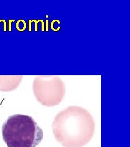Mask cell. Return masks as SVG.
Masks as SVG:
<instances>
[{"label": "cell", "mask_w": 130, "mask_h": 147, "mask_svg": "<svg viewBox=\"0 0 130 147\" xmlns=\"http://www.w3.org/2000/svg\"><path fill=\"white\" fill-rule=\"evenodd\" d=\"M55 138L65 147H82L92 138L95 122L88 111L70 106L59 112L53 122Z\"/></svg>", "instance_id": "1"}, {"label": "cell", "mask_w": 130, "mask_h": 147, "mask_svg": "<svg viewBox=\"0 0 130 147\" xmlns=\"http://www.w3.org/2000/svg\"><path fill=\"white\" fill-rule=\"evenodd\" d=\"M2 132L8 147H36L43 135L31 117L21 114L9 117L3 125Z\"/></svg>", "instance_id": "2"}, {"label": "cell", "mask_w": 130, "mask_h": 147, "mask_svg": "<svg viewBox=\"0 0 130 147\" xmlns=\"http://www.w3.org/2000/svg\"><path fill=\"white\" fill-rule=\"evenodd\" d=\"M33 89L37 100L42 105L53 107L60 104L65 94V85L57 76L41 75L34 80Z\"/></svg>", "instance_id": "3"}, {"label": "cell", "mask_w": 130, "mask_h": 147, "mask_svg": "<svg viewBox=\"0 0 130 147\" xmlns=\"http://www.w3.org/2000/svg\"><path fill=\"white\" fill-rule=\"evenodd\" d=\"M22 79L21 75L0 76V91L7 92L16 89Z\"/></svg>", "instance_id": "4"}, {"label": "cell", "mask_w": 130, "mask_h": 147, "mask_svg": "<svg viewBox=\"0 0 130 147\" xmlns=\"http://www.w3.org/2000/svg\"><path fill=\"white\" fill-rule=\"evenodd\" d=\"M11 20L9 21V31H11Z\"/></svg>", "instance_id": "5"}, {"label": "cell", "mask_w": 130, "mask_h": 147, "mask_svg": "<svg viewBox=\"0 0 130 147\" xmlns=\"http://www.w3.org/2000/svg\"><path fill=\"white\" fill-rule=\"evenodd\" d=\"M2 21V20H0V22H1V21Z\"/></svg>", "instance_id": "6"}]
</instances>
